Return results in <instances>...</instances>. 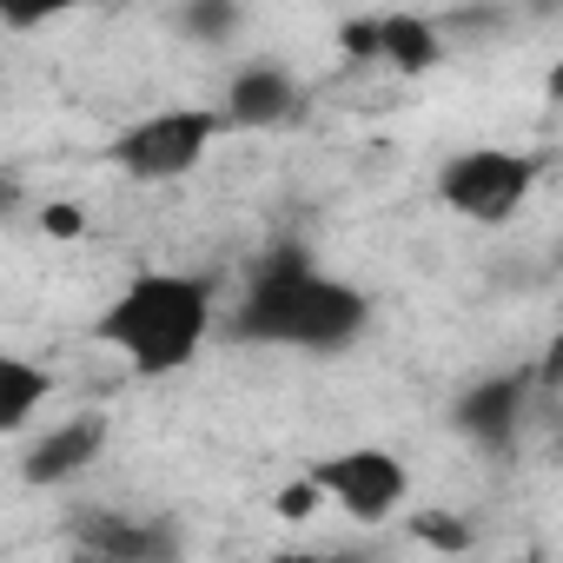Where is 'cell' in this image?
Masks as SVG:
<instances>
[{
	"instance_id": "cell-1",
	"label": "cell",
	"mask_w": 563,
	"mask_h": 563,
	"mask_svg": "<svg viewBox=\"0 0 563 563\" xmlns=\"http://www.w3.org/2000/svg\"><path fill=\"white\" fill-rule=\"evenodd\" d=\"M225 332L239 345L332 358V352H352L372 332V292L339 278V272H325L306 245H278L245 272V292H239Z\"/></svg>"
},
{
	"instance_id": "cell-2",
	"label": "cell",
	"mask_w": 563,
	"mask_h": 563,
	"mask_svg": "<svg viewBox=\"0 0 563 563\" xmlns=\"http://www.w3.org/2000/svg\"><path fill=\"white\" fill-rule=\"evenodd\" d=\"M212 332H219V292L199 272H133L93 319V339L133 378L186 372L212 345Z\"/></svg>"
},
{
	"instance_id": "cell-3",
	"label": "cell",
	"mask_w": 563,
	"mask_h": 563,
	"mask_svg": "<svg viewBox=\"0 0 563 563\" xmlns=\"http://www.w3.org/2000/svg\"><path fill=\"white\" fill-rule=\"evenodd\" d=\"M219 133H225L219 107H159V113H140L133 126L113 133L107 166L133 186H173V179L199 173V159L212 153Z\"/></svg>"
},
{
	"instance_id": "cell-4",
	"label": "cell",
	"mask_w": 563,
	"mask_h": 563,
	"mask_svg": "<svg viewBox=\"0 0 563 563\" xmlns=\"http://www.w3.org/2000/svg\"><path fill=\"white\" fill-rule=\"evenodd\" d=\"M438 206L464 225H510L537 192V159L523 146H457L438 159Z\"/></svg>"
},
{
	"instance_id": "cell-5",
	"label": "cell",
	"mask_w": 563,
	"mask_h": 563,
	"mask_svg": "<svg viewBox=\"0 0 563 563\" xmlns=\"http://www.w3.org/2000/svg\"><path fill=\"white\" fill-rule=\"evenodd\" d=\"M306 484H312V497L339 504V510H345L352 523H365V530L391 523V517L411 504V464H405L398 451H385V444L325 451V457H312Z\"/></svg>"
},
{
	"instance_id": "cell-6",
	"label": "cell",
	"mask_w": 563,
	"mask_h": 563,
	"mask_svg": "<svg viewBox=\"0 0 563 563\" xmlns=\"http://www.w3.org/2000/svg\"><path fill=\"white\" fill-rule=\"evenodd\" d=\"M186 537L153 510H87L74 523V563H179Z\"/></svg>"
},
{
	"instance_id": "cell-7",
	"label": "cell",
	"mask_w": 563,
	"mask_h": 563,
	"mask_svg": "<svg viewBox=\"0 0 563 563\" xmlns=\"http://www.w3.org/2000/svg\"><path fill=\"white\" fill-rule=\"evenodd\" d=\"M113 451V418L107 411H74L60 424H41L21 451V484L34 490H60L87 471H100V457Z\"/></svg>"
},
{
	"instance_id": "cell-8",
	"label": "cell",
	"mask_w": 563,
	"mask_h": 563,
	"mask_svg": "<svg viewBox=\"0 0 563 563\" xmlns=\"http://www.w3.org/2000/svg\"><path fill=\"white\" fill-rule=\"evenodd\" d=\"M299 107H306V87L286 60H245V67H232V80L219 93V120L239 133H272V126L299 120Z\"/></svg>"
},
{
	"instance_id": "cell-9",
	"label": "cell",
	"mask_w": 563,
	"mask_h": 563,
	"mask_svg": "<svg viewBox=\"0 0 563 563\" xmlns=\"http://www.w3.org/2000/svg\"><path fill=\"white\" fill-rule=\"evenodd\" d=\"M457 431L477 444V451H510L523 418H530V372H490L477 385H464L457 398Z\"/></svg>"
},
{
	"instance_id": "cell-10",
	"label": "cell",
	"mask_w": 563,
	"mask_h": 563,
	"mask_svg": "<svg viewBox=\"0 0 563 563\" xmlns=\"http://www.w3.org/2000/svg\"><path fill=\"white\" fill-rule=\"evenodd\" d=\"M352 47H358V60H385L398 74H431L444 60V27L424 14H378V21L345 27V54Z\"/></svg>"
},
{
	"instance_id": "cell-11",
	"label": "cell",
	"mask_w": 563,
	"mask_h": 563,
	"mask_svg": "<svg viewBox=\"0 0 563 563\" xmlns=\"http://www.w3.org/2000/svg\"><path fill=\"white\" fill-rule=\"evenodd\" d=\"M47 398H54V372L47 365H34L21 352H0V438L27 431L47 411Z\"/></svg>"
},
{
	"instance_id": "cell-12",
	"label": "cell",
	"mask_w": 563,
	"mask_h": 563,
	"mask_svg": "<svg viewBox=\"0 0 563 563\" xmlns=\"http://www.w3.org/2000/svg\"><path fill=\"white\" fill-rule=\"evenodd\" d=\"M173 27H179L186 41L219 47V41H232V34H239V8H212V0H192V8H179V14H173Z\"/></svg>"
},
{
	"instance_id": "cell-13",
	"label": "cell",
	"mask_w": 563,
	"mask_h": 563,
	"mask_svg": "<svg viewBox=\"0 0 563 563\" xmlns=\"http://www.w3.org/2000/svg\"><path fill=\"white\" fill-rule=\"evenodd\" d=\"M411 537H424V543H438V550H471V523L451 517V510H418V517H411Z\"/></svg>"
},
{
	"instance_id": "cell-14",
	"label": "cell",
	"mask_w": 563,
	"mask_h": 563,
	"mask_svg": "<svg viewBox=\"0 0 563 563\" xmlns=\"http://www.w3.org/2000/svg\"><path fill=\"white\" fill-rule=\"evenodd\" d=\"M272 563H352V556H339V550H299L292 543V550H278Z\"/></svg>"
},
{
	"instance_id": "cell-15",
	"label": "cell",
	"mask_w": 563,
	"mask_h": 563,
	"mask_svg": "<svg viewBox=\"0 0 563 563\" xmlns=\"http://www.w3.org/2000/svg\"><path fill=\"white\" fill-rule=\"evenodd\" d=\"M8 212H21V179L0 173V219H8Z\"/></svg>"
}]
</instances>
